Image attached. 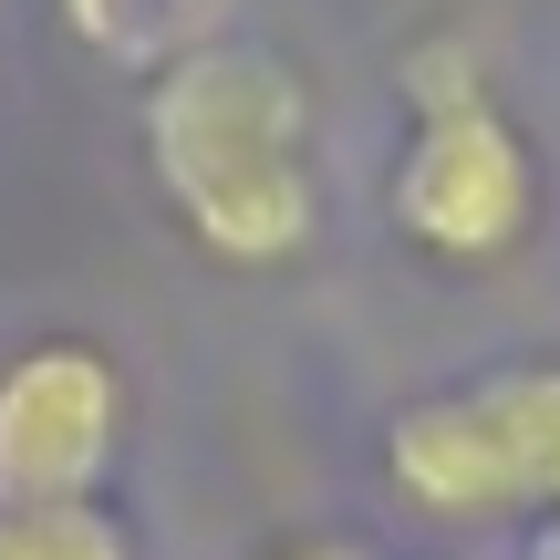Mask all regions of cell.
I'll use <instances>...</instances> for the list:
<instances>
[{
    "label": "cell",
    "instance_id": "3957f363",
    "mask_svg": "<svg viewBox=\"0 0 560 560\" xmlns=\"http://www.w3.org/2000/svg\"><path fill=\"white\" fill-rule=\"evenodd\" d=\"M125 457V363L94 332H32L0 353V509L104 499Z\"/></svg>",
    "mask_w": 560,
    "mask_h": 560
},
{
    "label": "cell",
    "instance_id": "9c48e42d",
    "mask_svg": "<svg viewBox=\"0 0 560 560\" xmlns=\"http://www.w3.org/2000/svg\"><path fill=\"white\" fill-rule=\"evenodd\" d=\"M529 560H560V520H540V550H529Z\"/></svg>",
    "mask_w": 560,
    "mask_h": 560
},
{
    "label": "cell",
    "instance_id": "52a82bcc",
    "mask_svg": "<svg viewBox=\"0 0 560 560\" xmlns=\"http://www.w3.org/2000/svg\"><path fill=\"white\" fill-rule=\"evenodd\" d=\"M0 560H136V529L104 499H42L0 509Z\"/></svg>",
    "mask_w": 560,
    "mask_h": 560
},
{
    "label": "cell",
    "instance_id": "8992f818",
    "mask_svg": "<svg viewBox=\"0 0 560 560\" xmlns=\"http://www.w3.org/2000/svg\"><path fill=\"white\" fill-rule=\"evenodd\" d=\"M229 21H240V0H62V32L104 73H136V83H156L166 62L229 42Z\"/></svg>",
    "mask_w": 560,
    "mask_h": 560
},
{
    "label": "cell",
    "instance_id": "ba28073f",
    "mask_svg": "<svg viewBox=\"0 0 560 560\" xmlns=\"http://www.w3.org/2000/svg\"><path fill=\"white\" fill-rule=\"evenodd\" d=\"M270 560H374L363 540H291V550H270Z\"/></svg>",
    "mask_w": 560,
    "mask_h": 560
},
{
    "label": "cell",
    "instance_id": "6da1fadb",
    "mask_svg": "<svg viewBox=\"0 0 560 560\" xmlns=\"http://www.w3.org/2000/svg\"><path fill=\"white\" fill-rule=\"evenodd\" d=\"M145 177L166 187L177 229L219 270H291L322 240V156H312V94L260 42H208L166 62L136 104Z\"/></svg>",
    "mask_w": 560,
    "mask_h": 560
},
{
    "label": "cell",
    "instance_id": "7a4b0ae2",
    "mask_svg": "<svg viewBox=\"0 0 560 560\" xmlns=\"http://www.w3.org/2000/svg\"><path fill=\"white\" fill-rule=\"evenodd\" d=\"M395 83H405V104H416L395 187H384L395 240L425 249V260H446V270L520 260L529 229H540V156H529V136L509 125V104L488 94L478 52H467V42H425V52H405Z\"/></svg>",
    "mask_w": 560,
    "mask_h": 560
},
{
    "label": "cell",
    "instance_id": "5b68a950",
    "mask_svg": "<svg viewBox=\"0 0 560 560\" xmlns=\"http://www.w3.org/2000/svg\"><path fill=\"white\" fill-rule=\"evenodd\" d=\"M509 488V520H560V353H520L457 384Z\"/></svg>",
    "mask_w": 560,
    "mask_h": 560
},
{
    "label": "cell",
    "instance_id": "277c9868",
    "mask_svg": "<svg viewBox=\"0 0 560 560\" xmlns=\"http://www.w3.org/2000/svg\"><path fill=\"white\" fill-rule=\"evenodd\" d=\"M384 488H395L416 520H436V529L509 520V488H499V467H488V436H478V416H467L457 384L425 395V405H405V416L384 425Z\"/></svg>",
    "mask_w": 560,
    "mask_h": 560
}]
</instances>
